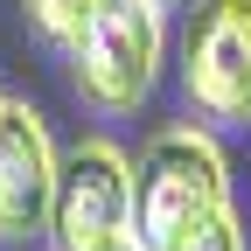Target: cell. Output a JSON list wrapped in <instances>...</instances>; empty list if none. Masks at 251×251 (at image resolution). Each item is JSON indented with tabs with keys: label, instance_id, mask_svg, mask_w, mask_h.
Masks as SVG:
<instances>
[{
	"label": "cell",
	"instance_id": "cell-1",
	"mask_svg": "<svg viewBox=\"0 0 251 251\" xmlns=\"http://www.w3.org/2000/svg\"><path fill=\"white\" fill-rule=\"evenodd\" d=\"M216 209H230V168L224 147L196 126H161L133 161V237L147 251H168Z\"/></svg>",
	"mask_w": 251,
	"mask_h": 251
},
{
	"label": "cell",
	"instance_id": "cell-2",
	"mask_svg": "<svg viewBox=\"0 0 251 251\" xmlns=\"http://www.w3.org/2000/svg\"><path fill=\"white\" fill-rule=\"evenodd\" d=\"M70 70L98 112H140V98L153 91V70H161V7L98 0L70 42Z\"/></svg>",
	"mask_w": 251,
	"mask_h": 251
},
{
	"label": "cell",
	"instance_id": "cell-3",
	"mask_svg": "<svg viewBox=\"0 0 251 251\" xmlns=\"http://www.w3.org/2000/svg\"><path fill=\"white\" fill-rule=\"evenodd\" d=\"M49 230L63 251H98L112 237H133V161L112 140H77L56 161Z\"/></svg>",
	"mask_w": 251,
	"mask_h": 251
},
{
	"label": "cell",
	"instance_id": "cell-4",
	"mask_svg": "<svg viewBox=\"0 0 251 251\" xmlns=\"http://www.w3.org/2000/svg\"><path fill=\"white\" fill-rule=\"evenodd\" d=\"M181 84L216 126H251V0H196L181 28Z\"/></svg>",
	"mask_w": 251,
	"mask_h": 251
},
{
	"label": "cell",
	"instance_id": "cell-5",
	"mask_svg": "<svg viewBox=\"0 0 251 251\" xmlns=\"http://www.w3.org/2000/svg\"><path fill=\"white\" fill-rule=\"evenodd\" d=\"M49 196H56V147L49 126L28 105H0V244L28 230H49Z\"/></svg>",
	"mask_w": 251,
	"mask_h": 251
},
{
	"label": "cell",
	"instance_id": "cell-6",
	"mask_svg": "<svg viewBox=\"0 0 251 251\" xmlns=\"http://www.w3.org/2000/svg\"><path fill=\"white\" fill-rule=\"evenodd\" d=\"M91 7H98V0H28V21H35L49 42L70 49V42H77V28L91 21Z\"/></svg>",
	"mask_w": 251,
	"mask_h": 251
},
{
	"label": "cell",
	"instance_id": "cell-7",
	"mask_svg": "<svg viewBox=\"0 0 251 251\" xmlns=\"http://www.w3.org/2000/svg\"><path fill=\"white\" fill-rule=\"evenodd\" d=\"M168 251H244V230H237V216H230V209H216L209 224H196L188 237H175Z\"/></svg>",
	"mask_w": 251,
	"mask_h": 251
},
{
	"label": "cell",
	"instance_id": "cell-8",
	"mask_svg": "<svg viewBox=\"0 0 251 251\" xmlns=\"http://www.w3.org/2000/svg\"><path fill=\"white\" fill-rule=\"evenodd\" d=\"M98 251H147L140 237H112V244H98Z\"/></svg>",
	"mask_w": 251,
	"mask_h": 251
},
{
	"label": "cell",
	"instance_id": "cell-9",
	"mask_svg": "<svg viewBox=\"0 0 251 251\" xmlns=\"http://www.w3.org/2000/svg\"><path fill=\"white\" fill-rule=\"evenodd\" d=\"M147 7H161V14H168V7H181V0H147Z\"/></svg>",
	"mask_w": 251,
	"mask_h": 251
},
{
	"label": "cell",
	"instance_id": "cell-10",
	"mask_svg": "<svg viewBox=\"0 0 251 251\" xmlns=\"http://www.w3.org/2000/svg\"><path fill=\"white\" fill-rule=\"evenodd\" d=\"M0 105H7V98H0Z\"/></svg>",
	"mask_w": 251,
	"mask_h": 251
}]
</instances>
